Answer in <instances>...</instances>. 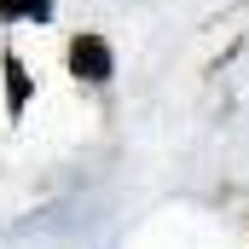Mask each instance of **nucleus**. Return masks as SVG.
Wrapping results in <instances>:
<instances>
[{
  "mask_svg": "<svg viewBox=\"0 0 249 249\" xmlns=\"http://www.w3.org/2000/svg\"><path fill=\"white\" fill-rule=\"evenodd\" d=\"M70 70L81 81H110V47L99 35H75L70 41Z\"/></svg>",
  "mask_w": 249,
  "mask_h": 249,
  "instance_id": "nucleus-1",
  "label": "nucleus"
},
{
  "mask_svg": "<svg viewBox=\"0 0 249 249\" xmlns=\"http://www.w3.org/2000/svg\"><path fill=\"white\" fill-rule=\"evenodd\" d=\"M23 99H29V75H23V58H18V53H6V105H12V116L23 110Z\"/></svg>",
  "mask_w": 249,
  "mask_h": 249,
  "instance_id": "nucleus-2",
  "label": "nucleus"
},
{
  "mask_svg": "<svg viewBox=\"0 0 249 249\" xmlns=\"http://www.w3.org/2000/svg\"><path fill=\"white\" fill-rule=\"evenodd\" d=\"M18 18L47 23V18H53V0H0V23H18Z\"/></svg>",
  "mask_w": 249,
  "mask_h": 249,
  "instance_id": "nucleus-3",
  "label": "nucleus"
}]
</instances>
